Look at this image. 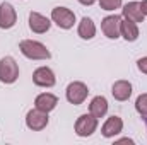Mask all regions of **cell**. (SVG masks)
Returning a JSON list of instances; mask_svg holds the SVG:
<instances>
[{"instance_id": "5", "label": "cell", "mask_w": 147, "mask_h": 145, "mask_svg": "<svg viewBox=\"0 0 147 145\" xmlns=\"http://www.w3.org/2000/svg\"><path fill=\"white\" fill-rule=\"evenodd\" d=\"M51 22H55L60 29H72L75 24V14L67 7H55L51 10Z\"/></svg>"}, {"instance_id": "18", "label": "cell", "mask_w": 147, "mask_h": 145, "mask_svg": "<svg viewBox=\"0 0 147 145\" xmlns=\"http://www.w3.org/2000/svg\"><path fill=\"white\" fill-rule=\"evenodd\" d=\"M135 111H137L142 118H147V92L140 94V96L135 99Z\"/></svg>"}, {"instance_id": "14", "label": "cell", "mask_w": 147, "mask_h": 145, "mask_svg": "<svg viewBox=\"0 0 147 145\" xmlns=\"http://www.w3.org/2000/svg\"><path fill=\"white\" fill-rule=\"evenodd\" d=\"M57 104H58V97L55 94H51V92H41V94H38L36 99H34V108L41 109L45 113L53 111L57 108Z\"/></svg>"}, {"instance_id": "23", "label": "cell", "mask_w": 147, "mask_h": 145, "mask_svg": "<svg viewBox=\"0 0 147 145\" xmlns=\"http://www.w3.org/2000/svg\"><path fill=\"white\" fill-rule=\"evenodd\" d=\"M121 142H125V144H134V140H132V138H120V140H118V144H121Z\"/></svg>"}, {"instance_id": "4", "label": "cell", "mask_w": 147, "mask_h": 145, "mask_svg": "<svg viewBox=\"0 0 147 145\" xmlns=\"http://www.w3.org/2000/svg\"><path fill=\"white\" fill-rule=\"evenodd\" d=\"M19 79V65L12 56L0 58V82L2 84H14Z\"/></svg>"}, {"instance_id": "24", "label": "cell", "mask_w": 147, "mask_h": 145, "mask_svg": "<svg viewBox=\"0 0 147 145\" xmlns=\"http://www.w3.org/2000/svg\"><path fill=\"white\" fill-rule=\"evenodd\" d=\"M146 119H147V118H146ZM146 126H147V121H146Z\"/></svg>"}, {"instance_id": "9", "label": "cell", "mask_w": 147, "mask_h": 145, "mask_svg": "<svg viewBox=\"0 0 147 145\" xmlns=\"http://www.w3.org/2000/svg\"><path fill=\"white\" fill-rule=\"evenodd\" d=\"M17 22V12L12 3H0V29H12Z\"/></svg>"}, {"instance_id": "19", "label": "cell", "mask_w": 147, "mask_h": 145, "mask_svg": "<svg viewBox=\"0 0 147 145\" xmlns=\"http://www.w3.org/2000/svg\"><path fill=\"white\" fill-rule=\"evenodd\" d=\"M98 3L103 10H108V12H113L121 7V0H98Z\"/></svg>"}, {"instance_id": "7", "label": "cell", "mask_w": 147, "mask_h": 145, "mask_svg": "<svg viewBox=\"0 0 147 145\" xmlns=\"http://www.w3.org/2000/svg\"><path fill=\"white\" fill-rule=\"evenodd\" d=\"M121 19L123 17L113 14V15H106L101 21V31H103V34L108 38V39H118V38H121V34H120Z\"/></svg>"}, {"instance_id": "17", "label": "cell", "mask_w": 147, "mask_h": 145, "mask_svg": "<svg viewBox=\"0 0 147 145\" xmlns=\"http://www.w3.org/2000/svg\"><path fill=\"white\" fill-rule=\"evenodd\" d=\"M89 113L94 114L98 119L99 118H105L106 113H108V99L105 96H96L91 99L89 103Z\"/></svg>"}, {"instance_id": "3", "label": "cell", "mask_w": 147, "mask_h": 145, "mask_svg": "<svg viewBox=\"0 0 147 145\" xmlns=\"http://www.w3.org/2000/svg\"><path fill=\"white\" fill-rule=\"evenodd\" d=\"M87 96H89V87L84 82H80V80L70 82L67 85V89H65V97H67V101L70 104H74V106L82 104L87 99Z\"/></svg>"}, {"instance_id": "2", "label": "cell", "mask_w": 147, "mask_h": 145, "mask_svg": "<svg viewBox=\"0 0 147 145\" xmlns=\"http://www.w3.org/2000/svg\"><path fill=\"white\" fill-rule=\"evenodd\" d=\"M74 130H75V135H77V137L87 138V137H91V135L98 130V118H96L94 114H91V113L80 114V116L75 119Z\"/></svg>"}, {"instance_id": "6", "label": "cell", "mask_w": 147, "mask_h": 145, "mask_svg": "<svg viewBox=\"0 0 147 145\" xmlns=\"http://www.w3.org/2000/svg\"><path fill=\"white\" fill-rule=\"evenodd\" d=\"M50 123V118H48V113L41 111V109H29L28 114H26V126L33 132H41L48 126Z\"/></svg>"}, {"instance_id": "15", "label": "cell", "mask_w": 147, "mask_h": 145, "mask_svg": "<svg viewBox=\"0 0 147 145\" xmlns=\"http://www.w3.org/2000/svg\"><path fill=\"white\" fill-rule=\"evenodd\" d=\"M77 34H79L80 39H86V41L92 39L96 36V24H94V21L91 17H82L79 26H77Z\"/></svg>"}, {"instance_id": "10", "label": "cell", "mask_w": 147, "mask_h": 145, "mask_svg": "<svg viewBox=\"0 0 147 145\" xmlns=\"http://www.w3.org/2000/svg\"><path fill=\"white\" fill-rule=\"evenodd\" d=\"M51 28V19L39 12H29V29L36 34H45Z\"/></svg>"}, {"instance_id": "12", "label": "cell", "mask_w": 147, "mask_h": 145, "mask_svg": "<svg viewBox=\"0 0 147 145\" xmlns=\"http://www.w3.org/2000/svg\"><path fill=\"white\" fill-rule=\"evenodd\" d=\"M121 15H123V19L137 22V24L144 22V19H146L144 12L140 9V2H128V3H125L123 9H121Z\"/></svg>"}, {"instance_id": "16", "label": "cell", "mask_w": 147, "mask_h": 145, "mask_svg": "<svg viewBox=\"0 0 147 145\" xmlns=\"http://www.w3.org/2000/svg\"><path fill=\"white\" fill-rule=\"evenodd\" d=\"M120 34L125 41L128 43H134L137 41L140 33H139V24L137 22H132V21H127V19H121V29H120Z\"/></svg>"}, {"instance_id": "13", "label": "cell", "mask_w": 147, "mask_h": 145, "mask_svg": "<svg viewBox=\"0 0 147 145\" xmlns=\"http://www.w3.org/2000/svg\"><path fill=\"white\" fill-rule=\"evenodd\" d=\"M132 91H134V87H132V84H130L128 80H116V82L111 85V94H113V97H115L116 101H120V103L128 101L130 96H132Z\"/></svg>"}, {"instance_id": "11", "label": "cell", "mask_w": 147, "mask_h": 145, "mask_svg": "<svg viewBox=\"0 0 147 145\" xmlns=\"http://www.w3.org/2000/svg\"><path fill=\"white\" fill-rule=\"evenodd\" d=\"M121 132H123V119L120 116H116V114L110 116L105 121V125L101 126V133H103L105 138H115Z\"/></svg>"}, {"instance_id": "20", "label": "cell", "mask_w": 147, "mask_h": 145, "mask_svg": "<svg viewBox=\"0 0 147 145\" xmlns=\"http://www.w3.org/2000/svg\"><path fill=\"white\" fill-rule=\"evenodd\" d=\"M137 68H139L142 73L147 75V56H142V58L137 60Z\"/></svg>"}, {"instance_id": "1", "label": "cell", "mask_w": 147, "mask_h": 145, "mask_svg": "<svg viewBox=\"0 0 147 145\" xmlns=\"http://www.w3.org/2000/svg\"><path fill=\"white\" fill-rule=\"evenodd\" d=\"M19 50L29 60H50L51 58L50 50L43 43L34 41V39H22L19 43Z\"/></svg>"}, {"instance_id": "22", "label": "cell", "mask_w": 147, "mask_h": 145, "mask_svg": "<svg viewBox=\"0 0 147 145\" xmlns=\"http://www.w3.org/2000/svg\"><path fill=\"white\" fill-rule=\"evenodd\" d=\"M140 9H142L144 15L147 17V0H142V2H140Z\"/></svg>"}, {"instance_id": "21", "label": "cell", "mask_w": 147, "mask_h": 145, "mask_svg": "<svg viewBox=\"0 0 147 145\" xmlns=\"http://www.w3.org/2000/svg\"><path fill=\"white\" fill-rule=\"evenodd\" d=\"M79 3H82V5H86V7H89V5H92V3H96L98 0H77Z\"/></svg>"}, {"instance_id": "8", "label": "cell", "mask_w": 147, "mask_h": 145, "mask_svg": "<svg viewBox=\"0 0 147 145\" xmlns=\"http://www.w3.org/2000/svg\"><path fill=\"white\" fill-rule=\"evenodd\" d=\"M33 82L38 87L50 89V87H53L57 84V77H55V72L50 67H38L33 72Z\"/></svg>"}]
</instances>
